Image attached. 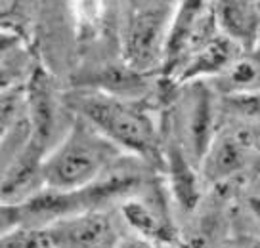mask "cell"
I'll return each instance as SVG.
<instances>
[{
	"mask_svg": "<svg viewBox=\"0 0 260 248\" xmlns=\"http://www.w3.org/2000/svg\"><path fill=\"white\" fill-rule=\"evenodd\" d=\"M149 187V180L140 168H130L121 160L109 168L96 182L71 189H39L27 199L2 204V231L16 227H48V225L86 214L98 212L115 200H126Z\"/></svg>",
	"mask_w": 260,
	"mask_h": 248,
	"instance_id": "obj_1",
	"label": "cell"
},
{
	"mask_svg": "<svg viewBox=\"0 0 260 248\" xmlns=\"http://www.w3.org/2000/svg\"><path fill=\"white\" fill-rule=\"evenodd\" d=\"M121 214L134 231L157 244L182 246V235L172 218L169 200L157 185L136 193L121 202Z\"/></svg>",
	"mask_w": 260,
	"mask_h": 248,
	"instance_id": "obj_8",
	"label": "cell"
},
{
	"mask_svg": "<svg viewBox=\"0 0 260 248\" xmlns=\"http://www.w3.org/2000/svg\"><path fill=\"white\" fill-rule=\"evenodd\" d=\"M79 6V19L84 23V29H94L104 17V0H77Z\"/></svg>",
	"mask_w": 260,
	"mask_h": 248,
	"instance_id": "obj_15",
	"label": "cell"
},
{
	"mask_svg": "<svg viewBox=\"0 0 260 248\" xmlns=\"http://www.w3.org/2000/svg\"><path fill=\"white\" fill-rule=\"evenodd\" d=\"M71 113L86 119L122 151L132 153L144 164L162 168V137L147 103L132 97L82 90L65 99Z\"/></svg>",
	"mask_w": 260,
	"mask_h": 248,
	"instance_id": "obj_2",
	"label": "cell"
},
{
	"mask_svg": "<svg viewBox=\"0 0 260 248\" xmlns=\"http://www.w3.org/2000/svg\"><path fill=\"white\" fill-rule=\"evenodd\" d=\"M256 2H258V4H260V0H256Z\"/></svg>",
	"mask_w": 260,
	"mask_h": 248,
	"instance_id": "obj_21",
	"label": "cell"
},
{
	"mask_svg": "<svg viewBox=\"0 0 260 248\" xmlns=\"http://www.w3.org/2000/svg\"><path fill=\"white\" fill-rule=\"evenodd\" d=\"M218 31L212 0H178L172 14L159 75L174 80L187 57Z\"/></svg>",
	"mask_w": 260,
	"mask_h": 248,
	"instance_id": "obj_7",
	"label": "cell"
},
{
	"mask_svg": "<svg viewBox=\"0 0 260 248\" xmlns=\"http://www.w3.org/2000/svg\"><path fill=\"white\" fill-rule=\"evenodd\" d=\"M260 126H230L220 130L199 166L201 180L209 187H226L243 178L254 166Z\"/></svg>",
	"mask_w": 260,
	"mask_h": 248,
	"instance_id": "obj_6",
	"label": "cell"
},
{
	"mask_svg": "<svg viewBox=\"0 0 260 248\" xmlns=\"http://www.w3.org/2000/svg\"><path fill=\"white\" fill-rule=\"evenodd\" d=\"M256 147H258V151H260V132H258V137H256Z\"/></svg>",
	"mask_w": 260,
	"mask_h": 248,
	"instance_id": "obj_20",
	"label": "cell"
},
{
	"mask_svg": "<svg viewBox=\"0 0 260 248\" xmlns=\"http://www.w3.org/2000/svg\"><path fill=\"white\" fill-rule=\"evenodd\" d=\"M220 32L251 52L260 44V4L256 0H212Z\"/></svg>",
	"mask_w": 260,
	"mask_h": 248,
	"instance_id": "obj_11",
	"label": "cell"
},
{
	"mask_svg": "<svg viewBox=\"0 0 260 248\" xmlns=\"http://www.w3.org/2000/svg\"><path fill=\"white\" fill-rule=\"evenodd\" d=\"M167 124V122H165ZM162 170L167 174V187L180 214H193L203 197V180L199 166L187 157L169 126L162 128Z\"/></svg>",
	"mask_w": 260,
	"mask_h": 248,
	"instance_id": "obj_9",
	"label": "cell"
},
{
	"mask_svg": "<svg viewBox=\"0 0 260 248\" xmlns=\"http://www.w3.org/2000/svg\"><path fill=\"white\" fill-rule=\"evenodd\" d=\"M236 248H260V237H252V239L241 240Z\"/></svg>",
	"mask_w": 260,
	"mask_h": 248,
	"instance_id": "obj_18",
	"label": "cell"
},
{
	"mask_svg": "<svg viewBox=\"0 0 260 248\" xmlns=\"http://www.w3.org/2000/svg\"><path fill=\"white\" fill-rule=\"evenodd\" d=\"M122 149L73 113L69 130L41 164V182L48 189L71 191L96 182L121 160Z\"/></svg>",
	"mask_w": 260,
	"mask_h": 248,
	"instance_id": "obj_3",
	"label": "cell"
},
{
	"mask_svg": "<svg viewBox=\"0 0 260 248\" xmlns=\"http://www.w3.org/2000/svg\"><path fill=\"white\" fill-rule=\"evenodd\" d=\"M222 97L260 92V44L245 52L222 77L211 82Z\"/></svg>",
	"mask_w": 260,
	"mask_h": 248,
	"instance_id": "obj_13",
	"label": "cell"
},
{
	"mask_svg": "<svg viewBox=\"0 0 260 248\" xmlns=\"http://www.w3.org/2000/svg\"><path fill=\"white\" fill-rule=\"evenodd\" d=\"M144 2H157V4H176L178 0H144Z\"/></svg>",
	"mask_w": 260,
	"mask_h": 248,
	"instance_id": "obj_19",
	"label": "cell"
},
{
	"mask_svg": "<svg viewBox=\"0 0 260 248\" xmlns=\"http://www.w3.org/2000/svg\"><path fill=\"white\" fill-rule=\"evenodd\" d=\"M243 204L247 214L252 218L254 224H258L260 227V189H252L243 197Z\"/></svg>",
	"mask_w": 260,
	"mask_h": 248,
	"instance_id": "obj_16",
	"label": "cell"
},
{
	"mask_svg": "<svg viewBox=\"0 0 260 248\" xmlns=\"http://www.w3.org/2000/svg\"><path fill=\"white\" fill-rule=\"evenodd\" d=\"M0 248H54L48 227H16L2 233Z\"/></svg>",
	"mask_w": 260,
	"mask_h": 248,
	"instance_id": "obj_14",
	"label": "cell"
},
{
	"mask_svg": "<svg viewBox=\"0 0 260 248\" xmlns=\"http://www.w3.org/2000/svg\"><path fill=\"white\" fill-rule=\"evenodd\" d=\"M48 229L54 248H109L113 242L111 222L100 210L56 222Z\"/></svg>",
	"mask_w": 260,
	"mask_h": 248,
	"instance_id": "obj_12",
	"label": "cell"
},
{
	"mask_svg": "<svg viewBox=\"0 0 260 248\" xmlns=\"http://www.w3.org/2000/svg\"><path fill=\"white\" fill-rule=\"evenodd\" d=\"M216 94L218 92L209 80L182 84L174 101V113L165 119L169 130L197 166H201L212 139L218 134Z\"/></svg>",
	"mask_w": 260,
	"mask_h": 248,
	"instance_id": "obj_5",
	"label": "cell"
},
{
	"mask_svg": "<svg viewBox=\"0 0 260 248\" xmlns=\"http://www.w3.org/2000/svg\"><path fill=\"white\" fill-rule=\"evenodd\" d=\"M115 248H157V242L146 239L142 235H132V237H122L115 242Z\"/></svg>",
	"mask_w": 260,
	"mask_h": 248,
	"instance_id": "obj_17",
	"label": "cell"
},
{
	"mask_svg": "<svg viewBox=\"0 0 260 248\" xmlns=\"http://www.w3.org/2000/svg\"><path fill=\"white\" fill-rule=\"evenodd\" d=\"M245 54V50L236 44L232 39H228L224 32H216L211 39L203 42L191 56L182 65L178 75L174 77V82L189 84L195 80H216L236 63Z\"/></svg>",
	"mask_w": 260,
	"mask_h": 248,
	"instance_id": "obj_10",
	"label": "cell"
},
{
	"mask_svg": "<svg viewBox=\"0 0 260 248\" xmlns=\"http://www.w3.org/2000/svg\"><path fill=\"white\" fill-rule=\"evenodd\" d=\"M176 4L130 0L121 32L122 61L142 75L161 73L165 44Z\"/></svg>",
	"mask_w": 260,
	"mask_h": 248,
	"instance_id": "obj_4",
	"label": "cell"
}]
</instances>
